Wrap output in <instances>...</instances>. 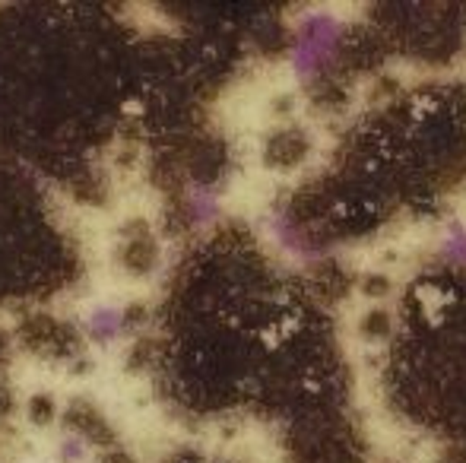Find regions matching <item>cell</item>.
Segmentation results:
<instances>
[{
  "label": "cell",
  "instance_id": "obj_1",
  "mask_svg": "<svg viewBox=\"0 0 466 463\" xmlns=\"http://www.w3.org/2000/svg\"><path fill=\"white\" fill-rule=\"evenodd\" d=\"M339 42V23L327 13L308 16L295 32L292 45V70L299 76H314L333 57V48Z\"/></svg>",
  "mask_w": 466,
  "mask_h": 463
},
{
  "label": "cell",
  "instance_id": "obj_2",
  "mask_svg": "<svg viewBox=\"0 0 466 463\" xmlns=\"http://www.w3.org/2000/svg\"><path fill=\"white\" fill-rule=\"evenodd\" d=\"M127 330V311L117 302H96L83 315V334L96 343V347H115Z\"/></svg>",
  "mask_w": 466,
  "mask_h": 463
},
{
  "label": "cell",
  "instance_id": "obj_3",
  "mask_svg": "<svg viewBox=\"0 0 466 463\" xmlns=\"http://www.w3.org/2000/svg\"><path fill=\"white\" fill-rule=\"evenodd\" d=\"M185 210H187L190 226L207 229V226H213L222 213L219 191H216L213 185H190L185 194Z\"/></svg>",
  "mask_w": 466,
  "mask_h": 463
},
{
  "label": "cell",
  "instance_id": "obj_4",
  "mask_svg": "<svg viewBox=\"0 0 466 463\" xmlns=\"http://www.w3.org/2000/svg\"><path fill=\"white\" fill-rule=\"evenodd\" d=\"M89 458H93V445H89L86 435L64 432L57 438V460L61 463H86Z\"/></svg>",
  "mask_w": 466,
  "mask_h": 463
},
{
  "label": "cell",
  "instance_id": "obj_5",
  "mask_svg": "<svg viewBox=\"0 0 466 463\" xmlns=\"http://www.w3.org/2000/svg\"><path fill=\"white\" fill-rule=\"evenodd\" d=\"M444 257L466 267V226H451L444 235Z\"/></svg>",
  "mask_w": 466,
  "mask_h": 463
}]
</instances>
